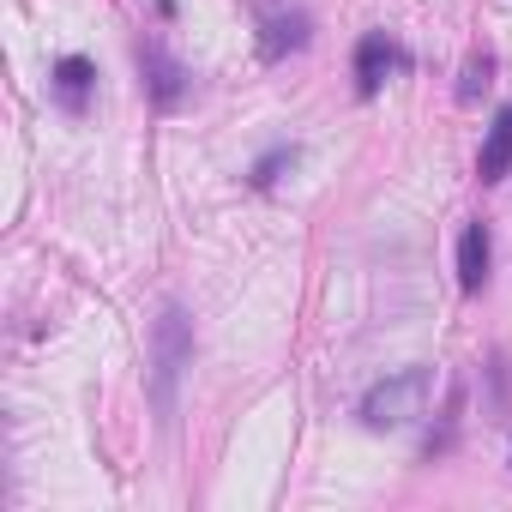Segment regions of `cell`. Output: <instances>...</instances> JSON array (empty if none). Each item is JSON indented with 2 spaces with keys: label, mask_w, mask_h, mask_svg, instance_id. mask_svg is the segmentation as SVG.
I'll return each mask as SVG.
<instances>
[{
  "label": "cell",
  "mask_w": 512,
  "mask_h": 512,
  "mask_svg": "<svg viewBox=\"0 0 512 512\" xmlns=\"http://www.w3.org/2000/svg\"><path fill=\"white\" fill-rule=\"evenodd\" d=\"M193 368V320L169 302L151 326V404L163 422H175V386Z\"/></svg>",
  "instance_id": "6da1fadb"
},
{
  "label": "cell",
  "mask_w": 512,
  "mask_h": 512,
  "mask_svg": "<svg viewBox=\"0 0 512 512\" xmlns=\"http://www.w3.org/2000/svg\"><path fill=\"white\" fill-rule=\"evenodd\" d=\"M428 398H434V368L410 362V368L386 374L380 386H368V398H362V428H374V434L410 428V422L428 410Z\"/></svg>",
  "instance_id": "7a4b0ae2"
},
{
  "label": "cell",
  "mask_w": 512,
  "mask_h": 512,
  "mask_svg": "<svg viewBox=\"0 0 512 512\" xmlns=\"http://www.w3.org/2000/svg\"><path fill=\"white\" fill-rule=\"evenodd\" d=\"M139 85H145V97L157 103V109H181L187 103V67L157 43V37H139Z\"/></svg>",
  "instance_id": "3957f363"
},
{
  "label": "cell",
  "mask_w": 512,
  "mask_h": 512,
  "mask_svg": "<svg viewBox=\"0 0 512 512\" xmlns=\"http://www.w3.org/2000/svg\"><path fill=\"white\" fill-rule=\"evenodd\" d=\"M398 67H404V49H398L386 31H368V37L356 43V91H362V97H374Z\"/></svg>",
  "instance_id": "277c9868"
},
{
  "label": "cell",
  "mask_w": 512,
  "mask_h": 512,
  "mask_svg": "<svg viewBox=\"0 0 512 512\" xmlns=\"http://www.w3.org/2000/svg\"><path fill=\"white\" fill-rule=\"evenodd\" d=\"M476 175L494 187V181H506L512 175V103L494 115V127H488V139H482V163H476Z\"/></svg>",
  "instance_id": "5b68a950"
},
{
  "label": "cell",
  "mask_w": 512,
  "mask_h": 512,
  "mask_svg": "<svg viewBox=\"0 0 512 512\" xmlns=\"http://www.w3.org/2000/svg\"><path fill=\"white\" fill-rule=\"evenodd\" d=\"M302 43H308V13H302V7H290V13H266V37H260L266 61H284V55H296Z\"/></svg>",
  "instance_id": "8992f818"
},
{
  "label": "cell",
  "mask_w": 512,
  "mask_h": 512,
  "mask_svg": "<svg viewBox=\"0 0 512 512\" xmlns=\"http://www.w3.org/2000/svg\"><path fill=\"white\" fill-rule=\"evenodd\" d=\"M91 85H97V67L85 61V55H61L55 61V97L79 115L85 109V97H91Z\"/></svg>",
  "instance_id": "52a82bcc"
},
{
  "label": "cell",
  "mask_w": 512,
  "mask_h": 512,
  "mask_svg": "<svg viewBox=\"0 0 512 512\" xmlns=\"http://www.w3.org/2000/svg\"><path fill=\"white\" fill-rule=\"evenodd\" d=\"M488 253H494V247H488V229L470 223L464 241H458V284H464V290H482V284H488Z\"/></svg>",
  "instance_id": "ba28073f"
},
{
  "label": "cell",
  "mask_w": 512,
  "mask_h": 512,
  "mask_svg": "<svg viewBox=\"0 0 512 512\" xmlns=\"http://www.w3.org/2000/svg\"><path fill=\"white\" fill-rule=\"evenodd\" d=\"M488 79H494V55H470L464 61V79H458V97L476 103V91H488Z\"/></svg>",
  "instance_id": "9c48e42d"
},
{
  "label": "cell",
  "mask_w": 512,
  "mask_h": 512,
  "mask_svg": "<svg viewBox=\"0 0 512 512\" xmlns=\"http://www.w3.org/2000/svg\"><path fill=\"white\" fill-rule=\"evenodd\" d=\"M296 157H302L296 145H278V151H266L260 163H253V187H272V181H278V175H284V169H290Z\"/></svg>",
  "instance_id": "30bf717a"
}]
</instances>
